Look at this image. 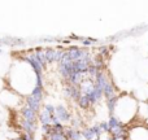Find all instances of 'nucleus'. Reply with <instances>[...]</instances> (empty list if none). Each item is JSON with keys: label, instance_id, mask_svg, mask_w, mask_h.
Masks as SVG:
<instances>
[{"label": "nucleus", "instance_id": "obj_6", "mask_svg": "<svg viewBox=\"0 0 148 140\" xmlns=\"http://www.w3.org/2000/svg\"><path fill=\"white\" fill-rule=\"evenodd\" d=\"M13 140H25V139H22V138H18V139H13Z\"/></svg>", "mask_w": 148, "mask_h": 140}, {"label": "nucleus", "instance_id": "obj_7", "mask_svg": "<svg viewBox=\"0 0 148 140\" xmlns=\"http://www.w3.org/2000/svg\"><path fill=\"white\" fill-rule=\"evenodd\" d=\"M0 121H1V115H0Z\"/></svg>", "mask_w": 148, "mask_h": 140}, {"label": "nucleus", "instance_id": "obj_4", "mask_svg": "<svg viewBox=\"0 0 148 140\" xmlns=\"http://www.w3.org/2000/svg\"><path fill=\"white\" fill-rule=\"evenodd\" d=\"M126 140H148V127L144 125H134L126 132Z\"/></svg>", "mask_w": 148, "mask_h": 140}, {"label": "nucleus", "instance_id": "obj_1", "mask_svg": "<svg viewBox=\"0 0 148 140\" xmlns=\"http://www.w3.org/2000/svg\"><path fill=\"white\" fill-rule=\"evenodd\" d=\"M33 65L27 61L16 62L9 69V86L20 96H30L35 92L38 75Z\"/></svg>", "mask_w": 148, "mask_h": 140}, {"label": "nucleus", "instance_id": "obj_2", "mask_svg": "<svg viewBox=\"0 0 148 140\" xmlns=\"http://www.w3.org/2000/svg\"><path fill=\"white\" fill-rule=\"evenodd\" d=\"M139 101L133 95H122L114 100L113 104V118L118 121L122 126L129 125L136 118Z\"/></svg>", "mask_w": 148, "mask_h": 140}, {"label": "nucleus", "instance_id": "obj_5", "mask_svg": "<svg viewBox=\"0 0 148 140\" xmlns=\"http://www.w3.org/2000/svg\"><path fill=\"white\" fill-rule=\"evenodd\" d=\"M7 138H5V135H4V132H3L1 130H0V140H5Z\"/></svg>", "mask_w": 148, "mask_h": 140}, {"label": "nucleus", "instance_id": "obj_3", "mask_svg": "<svg viewBox=\"0 0 148 140\" xmlns=\"http://www.w3.org/2000/svg\"><path fill=\"white\" fill-rule=\"evenodd\" d=\"M21 101H22V96H20V95L16 94L12 89H4L0 94V102L4 107L16 108L18 105H21Z\"/></svg>", "mask_w": 148, "mask_h": 140}]
</instances>
